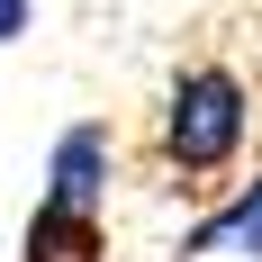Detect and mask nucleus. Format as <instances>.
<instances>
[{
	"label": "nucleus",
	"mask_w": 262,
	"mask_h": 262,
	"mask_svg": "<svg viewBox=\"0 0 262 262\" xmlns=\"http://www.w3.org/2000/svg\"><path fill=\"white\" fill-rule=\"evenodd\" d=\"M262 100L226 54H190L154 100V172L172 190H226L253 154Z\"/></svg>",
	"instance_id": "obj_1"
},
{
	"label": "nucleus",
	"mask_w": 262,
	"mask_h": 262,
	"mask_svg": "<svg viewBox=\"0 0 262 262\" xmlns=\"http://www.w3.org/2000/svg\"><path fill=\"white\" fill-rule=\"evenodd\" d=\"M118 163H127L118 127H108V118H73V127H63V136L46 145V181H36V199L108 208V190H118Z\"/></svg>",
	"instance_id": "obj_2"
},
{
	"label": "nucleus",
	"mask_w": 262,
	"mask_h": 262,
	"mask_svg": "<svg viewBox=\"0 0 262 262\" xmlns=\"http://www.w3.org/2000/svg\"><path fill=\"white\" fill-rule=\"evenodd\" d=\"M172 262H262V154H253V172L226 181V199L172 244Z\"/></svg>",
	"instance_id": "obj_3"
},
{
	"label": "nucleus",
	"mask_w": 262,
	"mask_h": 262,
	"mask_svg": "<svg viewBox=\"0 0 262 262\" xmlns=\"http://www.w3.org/2000/svg\"><path fill=\"white\" fill-rule=\"evenodd\" d=\"M18 262H108V208L36 199L18 226Z\"/></svg>",
	"instance_id": "obj_4"
},
{
	"label": "nucleus",
	"mask_w": 262,
	"mask_h": 262,
	"mask_svg": "<svg viewBox=\"0 0 262 262\" xmlns=\"http://www.w3.org/2000/svg\"><path fill=\"white\" fill-rule=\"evenodd\" d=\"M27 27H36V0H0V46H18Z\"/></svg>",
	"instance_id": "obj_5"
}]
</instances>
